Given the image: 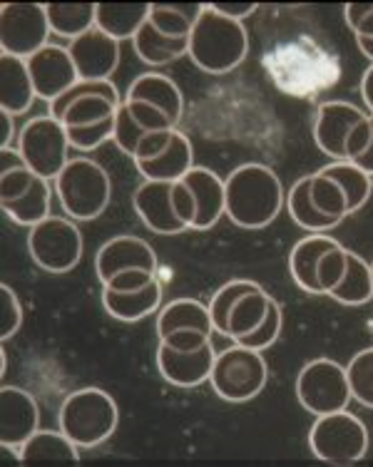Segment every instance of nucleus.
Returning a JSON list of instances; mask_svg holds the SVG:
<instances>
[{
	"mask_svg": "<svg viewBox=\"0 0 373 467\" xmlns=\"http://www.w3.org/2000/svg\"><path fill=\"white\" fill-rule=\"evenodd\" d=\"M125 98L112 80H80L50 102L47 115L57 117L67 130L70 147L92 152L115 135V119Z\"/></svg>",
	"mask_w": 373,
	"mask_h": 467,
	"instance_id": "nucleus-1",
	"label": "nucleus"
},
{
	"mask_svg": "<svg viewBox=\"0 0 373 467\" xmlns=\"http://www.w3.org/2000/svg\"><path fill=\"white\" fill-rule=\"evenodd\" d=\"M227 216L242 229H264L286 204L279 174L259 162L239 164L224 180Z\"/></svg>",
	"mask_w": 373,
	"mask_h": 467,
	"instance_id": "nucleus-2",
	"label": "nucleus"
},
{
	"mask_svg": "<svg viewBox=\"0 0 373 467\" xmlns=\"http://www.w3.org/2000/svg\"><path fill=\"white\" fill-rule=\"evenodd\" d=\"M192 63L210 75H227L244 63L249 55V36L239 20H232L204 3L190 36Z\"/></svg>",
	"mask_w": 373,
	"mask_h": 467,
	"instance_id": "nucleus-3",
	"label": "nucleus"
},
{
	"mask_svg": "<svg viewBox=\"0 0 373 467\" xmlns=\"http://www.w3.org/2000/svg\"><path fill=\"white\" fill-rule=\"evenodd\" d=\"M57 425L78 448H98L118 431L119 408L102 388H78L60 405Z\"/></svg>",
	"mask_w": 373,
	"mask_h": 467,
	"instance_id": "nucleus-4",
	"label": "nucleus"
},
{
	"mask_svg": "<svg viewBox=\"0 0 373 467\" xmlns=\"http://www.w3.org/2000/svg\"><path fill=\"white\" fill-rule=\"evenodd\" d=\"M371 115L344 99L321 102L314 122V142L334 162H354L371 144Z\"/></svg>",
	"mask_w": 373,
	"mask_h": 467,
	"instance_id": "nucleus-5",
	"label": "nucleus"
},
{
	"mask_svg": "<svg viewBox=\"0 0 373 467\" xmlns=\"http://www.w3.org/2000/svg\"><path fill=\"white\" fill-rule=\"evenodd\" d=\"M55 192L63 204V212L73 222H92L109 207L112 180L105 167L90 157H73L57 174Z\"/></svg>",
	"mask_w": 373,
	"mask_h": 467,
	"instance_id": "nucleus-6",
	"label": "nucleus"
},
{
	"mask_svg": "<svg viewBox=\"0 0 373 467\" xmlns=\"http://www.w3.org/2000/svg\"><path fill=\"white\" fill-rule=\"evenodd\" d=\"M314 458L328 465H354L368 452V428L348 410L316 415L309 431Z\"/></svg>",
	"mask_w": 373,
	"mask_h": 467,
	"instance_id": "nucleus-7",
	"label": "nucleus"
},
{
	"mask_svg": "<svg viewBox=\"0 0 373 467\" xmlns=\"http://www.w3.org/2000/svg\"><path fill=\"white\" fill-rule=\"evenodd\" d=\"M266 380H269V366L262 350L246 348L239 343L217 353L210 376L214 393L227 403L252 400L264 390Z\"/></svg>",
	"mask_w": 373,
	"mask_h": 467,
	"instance_id": "nucleus-8",
	"label": "nucleus"
},
{
	"mask_svg": "<svg viewBox=\"0 0 373 467\" xmlns=\"http://www.w3.org/2000/svg\"><path fill=\"white\" fill-rule=\"evenodd\" d=\"M16 147L27 167L43 180H57V174L73 160L67 130L53 115H37L27 119L20 130Z\"/></svg>",
	"mask_w": 373,
	"mask_h": 467,
	"instance_id": "nucleus-9",
	"label": "nucleus"
},
{
	"mask_svg": "<svg viewBox=\"0 0 373 467\" xmlns=\"http://www.w3.org/2000/svg\"><path fill=\"white\" fill-rule=\"evenodd\" d=\"M82 234L70 216H47L27 232V254L47 274H67L82 259Z\"/></svg>",
	"mask_w": 373,
	"mask_h": 467,
	"instance_id": "nucleus-10",
	"label": "nucleus"
},
{
	"mask_svg": "<svg viewBox=\"0 0 373 467\" xmlns=\"http://www.w3.org/2000/svg\"><path fill=\"white\" fill-rule=\"evenodd\" d=\"M296 398L311 415H326L347 410L351 403L347 366L331 358L309 360L296 376Z\"/></svg>",
	"mask_w": 373,
	"mask_h": 467,
	"instance_id": "nucleus-11",
	"label": "nucleus"
},
{
	"mask_svg": "<svg viewBox=\"0 0 373 467\" xmlns=\"http://www.w3.org/2000/svg\"><path fill=\"white\" fill-rule=\"evenodd\" d=\"M50 23L46 3H3L0 5V50L16 57H33L47 46Z\"/></svg>",
	"mask_w": 373,
	"mask_h": 467,
	"instance_id": "nucleus-12",
	"label": "nucleus"
},
{
	"mask_svg": "<svg viewBox=\"0 0 373 467\" xmlns=\"http://www.w3.org/2000/svg\"><path fill=\"white\" fill-rule=\"evenodd\" d=\"M40 431V405L36 396L18 386L0 388V442L5 450L23 448V442Z\"/></svg>",
	"mask_w": 373,
	"mask_h": 467,
	"instance_id": "nucleus-13",
	"label": "nucleus"
},
{
	"mask_svg": "<svg viewBox=\"0 0 373 467\" xmlns=\"http://www.w3.org/2000/svg\"><path fill=\"white\" fill-rule=\"evenodd\" d=\"M132 207L150 232L162 234V236L190 232V226L180 219L174 207V182L145 180L132 194Z\"/></svg>",
	"mask_w": 373,
	"mask_h": 467,
	"instance_id": "nucleus-14",
	"label": "nucleus"
},
{
	"mask_svg": "<svg viewBox=\"0 0 373 467\" xmlns=\"http://www.w3.org/2000/svg\"><path fill=\"white\" fill-rule=\"evenodd\" d=\"M130 269H145L157 274L155 249L135 234L112 236L95 254V274H98L102 286L115 279L118 274Z\"/></svg>",
	"mask_w": 373,
	"mask_h": 467,
	"instance_id": "nucleus-15",
	"label": "nucleus"
},
{
	"mask_svg": "<svg viewBox=\"0 0 373 467\" xmlns=\"http://www.w3.org/2000/svg\"><path fill=\"white\" fill-rule=\"evenodd\" d=\"M214 360H217V353H214L212 343L194 350H180L160 341L155 353L160 376L177 388H197L207 383L212 368H214Z\"/></svg>",
	"mask_w": 373,
	"mask_h": 467,
	"instance_id": "nucleus-16",
	"label": "nucleus"
},
{
	"mask_svg": "<svg viewBox=\"0 0 373 467\" xmlns=\"http://www.w3.org/2000/svg\"><path fill=\"white\" fill-rule=\"evenodd\" d=\"M27 70L36 85V95L46 99L47 105L80 82V75L67 47L60 46H46L33 57H27Z\"/></svg>",
	"mask_w": 373,
	"mask_h": 467,
	"instance_id": "nucleus-17",
	"label": "nucleus"
},
{
	"mask_svg": "<svg viewBox=\"0 0 373 467\" xmlns=\"http://www.w3.org/2000/svg\"><path fill=\"white\" fill-rule=\"evenodd\" d=\"M67 53L73 57L80 80H109L119 65V43L98 27L70 40Z\"/></svg>",
	"mask_w": 373,
	"mask_h": 467,
	"instance_id": "nucleus-18",
	"label": "nucleus"
},
{
	"mask_svg": "<svg viewBox=\"0 0 373 467\" xmlns=\"http://www.w3.org/2000/svg\"><path fill=\"white\" fill-rule=\"evenodd\" d=\"M184 187L190 189L194 202V222L192 232H207L217 224L222 216L227 214V194H224V180L210 167H192L182 180Z\"/></svg>",
	"mask_w": 373,
	"mask_h": 467,
	"instance_id": "nucleus-19",
	"label": "nucleus"
},
{
	"mask_svg": "<svg viewBox=\"0 0 373 467\" xmlns=\"http://www.w3.org/2000/svg\"><path fill=\"white\" fill-rule=\"evenodd\" d=\"M125 99H142V102L155 105L157 109H162L164 115L170 117V122L174 127L180 125V119L184 115V98L180 85L170 75H162V72L137 75L135 80L130 82Z\"/></svg>",
	"mask_w": 373,
	"mask_h": 467,
	"instance_id": "nucleus-20",
	"label": "nucleus"
},
{
	"mask_svg": "<svg viewBox=\"0 0 373 467\" xmlns=\"http://www.w3.org/2000/svg\"><path fill=\"white\" fill-rule=\"evenodd\" d=\"M36 98V85L27 70L26 57L0 55V108L3 112H10L13 117L26 115Z\"/></svg>",
	"mask_w": 373,
	"mask_h": 467,
	"instance_id": "nucleus-21",
	"label": "nucleus"
},
{
	"mask_svg": "<svg viewBox=\"0 0 373 467\" xmlns=\"http://www.w3.org/2000/svg\"><path fill=\"white\" fill-rule=\"evenodd\" d=\"M162 304V284L155 279L150 286L137 288V291H115V288L102 286V306L115 321L122 324H135L147 316L160 311Z\"/></svg>",
	"mask_w": 373,
	"mask_h": 467,
	"instance_id": "nucleus-22",
	"label": "nucleus"
},
{
	"mask_svg": "<svg viewBox=\"0 0 373 467\" xmlns=\"http://www.w3.org/2000/svg\"><path fill=\"white\" fill-rule=\"evenodd\" d=\"M135 167L150 182H180L194 167V150H192L190 137L174 130L172 140L162 152L150 160H140Z\"/></svg>",
	"mask_w": 373,
	"mask_h": 467,
	"instance_id": "nucleus-23",
	"label": "nucleus"
},
{
	"mask_svg": "<svg viewBox=\"0 0 373 467\" xmlns=\"http://www.w3.org/2000/svg\"><path fill=\"white\" fill-rule=\"evenodd\" d=\"M341 244L328 236V234H309L299 242L294 244L292 254H289V271H292L294 284L306 291V294H314V296H321L319 281H316V266H319L321 256L331 249H337Z\"/></svg>",
	"mask_w": 373,
	"mask_h": 467,
	"instance_id": "nucleus-24",
	"label": "nucleus"
},
{
	"mask_svg": "<svg viewBox=\"0 0 373 467\" xmlns=\"http://www.w3.org/2000/svg\"><path fill=\"white\" fill-rule=\"evenodd\" d=\"M152 3H98L95 27L115 40H132L147 23Z\"/></svg>",
	"mask_w": 373,
	"mask_h": 467,
	"instance_id": "nucleus-25",
	"label": "nucleus"
},
{
	"mask_svg": "<svg viewBox=\"0 0 373 467\" xmlns=\"http://www.w3.org/2000/svg\"><path fill=\"white\" fill-rule=\"evenodd\" d=\"M18 460L23 465L33 462H78L80 448L75 445L63 431H37L30 435L23 448L18 450Z\"/></svg>",
	"mask_w": 373,
	"mask_h": 467,
	"instance_id": "nucleus-26",
	"label": "nucleus"
},
{
	"mask_svg": "<svg viewBox=\"0 0 373 467\" xmlns=\"http://www.w3.org/2000/svg\"><path fill=\"white\" fill-rule=\"evenodd\" d=\"M272 298V294H266L259 284L254 288H249L246 294H242L237 298V304L232 306V311H229L227 333L224 336L237 343L244 336H249V333H254L259 326L264 324Z\"/></svg>",
	"mask_w": 373,
	"mask_h": 467,
	"instance_id": "nucleus-27",
	"label": "nucleus"
},
{
	"mask_svg": "<svg viewBox=\"0 0 373 467\" xmlns=\"http://www.w3.org/2000/svg\"><path fill=\"white\" fill-rule=\"evenodd\" d=\"M180 328H200L204 333H217L212 324L210 306H204L197 298H177L172 304L160 308L157 314V338H164Z\"/></svg>",
	"mask_w": 373,
	"mask_h": 467,
	"instance_id": "nucleus-28",
	"label": "nucleus"
},
{
	"mask_svg": "<svg viewBox=\"0 0 373 467\" xmlns=\"http://www.w3.org/2000/svg\"><path fill=\"white\" fill-rule=\"evenodd\" d=\"M50 202H53L50 180L36 177L33 184H30L18 199L0 202V207H3V212H5L18 226L33 229V226L40 224V222H46L47 216H50Z\"/></svg>",
	"mask_w": 373,
	"mask_h": 467,
	"instance_id": "nucleus-29",
	"label": "nucleus"
},
{
	"mask_svg": "<svg viewBox=\"0 0 373 467\" xmlns=\"http://www.w3.org/2000/svg\"><path fill=\"white\" fill-rule=\"evenodd\" d=\"M286 209H289L294 224L306 229L309 234H326L341 224L334 216L321 214L316 204L311 202V174L299 177L286 192Z\"/></svg>",
	"mask_w": 373,
	"mask_h": 467,
	"instance_id": "nucleus-30",
	"label": "nucleus"
},
{
	"mask_svg": "<svg viewBox=\"0 0 373 467\" xmlns=\"http://www.w3.org/2000/svg\"><path fill=\"white\" fill-rule=\"evenodd\" d=\"M328 296L344 306H364L373 298V266L361 256L348 249L347 271L338 281V286Z\"/></svg>",
	"mask_w": 373,
	"mask_h": 467,
	"instance_id": "nucleus-31",
	"label": "nucleus"
},
{
	"mask_svg": "<svg viewBox=\"0 0 373 467\" xmlns=\"http://www.w3.org/2000/svg\"><path fill=\"white\" fill-rule=\"evenodd\" d=\"M50 33L67 40L90 33L98 18V3H46Z\"/></svg>",
	"mask_w": 373,
	"mask_h": 467,
	"instance_id": "nucleus-32",
	"label": "nucleus"
},
{
	"mask_svg": "<svg viewBox=\"0 0 373 467\" xmlns=\"http://www.w3.org/2000/svg\"><path fill=\"white\" fill-rule=\"evenodd\" d=\"M202 5H187V3H152L147 23L155 27L157 33L172 40H190L194 20L200 18Z\"/></svg>",
	"mask_w": 373,
	"mask_h": 467,
	"instance_id": "nucleus-33",
	"label": "nucleus"
},
{
	"mask_svg": "<svg viewBox=\"0 0 373 467\" xmlns=\"http://www.w3.org/2000/svg\"><path fill=\"white\" fill-rule=\"evenodd\" d=\"M132 47L135 55L147 65H170L177 57L190 53V40H172V37H164L162 33H157L155 27L145 23L140 27V33L132 37Z\"/></svg>",
	"mask_w": 373,
	"mask_h": 467,
	"instance_id": "nucleus-34",
	"label": "nucleus"
},
{
	"mask_svg": "<svg viewBox=\"0 0 373 467\" xmlns=\"http://www.w3.org/2000/svg\"><path fill=\"white\" fill-rule=\"evenodd\" d=\"M324 174L334 177V180L344 187L348 197V212L356 214L358 209L366 207V202L371 199V189H373V177L366 174L361 167H356L354 162H331L326 167H321Z\"/></svg>",
	"mask_w": 373,
	"mask_h": 467,
	"instance_id": "nucleus-35",
	"label": "nucleus"
},
{
	"mask_svg": "<svg viewBox=\"0 0 373 467\" xmlns=\"http://www.w3.org/2000/svg\"><path fill=\"white\" fill-rule=\"evenodd\" d=\"M311 202L316 204L321 214L334 216L338 222H344L351 212H348V197L344 187L338 184L334 177H328L324 171L311 174Z\"/></svg>",
	"mask_w": 373,
	"mask_h": 467,
	"instance_id": "nucleus-36",
	"label": "nucleus"
},
{
	"mask_svg": "<svg viewBox=\"0 0 373 467\" xmlns=\"http://www.w3.org/2000/svg\"><path fill=\"white\" fill-rule=\"evenodd\" d=\"M351 398L373 410V346L356 353L347 366Z\"/></svg>",
	"mask_w": 373,
	"mask_h": 467,
	"instance_id": "nucleus-37",
	"label": "nucleus"
},
{
	"mask_svg": "<svg viewBox=\"0 0 373 467\" xmlns=\"http://www.w3.org/2000/svg\"><path fill=\"white\" fill-rule=\"evenodd\" d=\"M254 286H256L254 281L234 279L212 294L210 314H212V324H214V331L222 333V336L227 333V318H229V311H232V306L237 304V298L242 296V294H246L249 288H254Z\"/></svg>",
	"mask_w": 373,
	"mask_h": 467,
	"instance_id": "nucleus-38",
	"label": "nucleus"
},
{
	"mask_svg": "<svg viewBox=\"0 0 373 467\" xmlns=\"http://www.w3.org/2000/svg\"><path fill=\"white\" fill-rule=\"evenodd\" d=\"M282 328H284L282 306H279V301H276V298H272V304H269V314H266L264 324L259 326L254 333L244 336V338L237 343L239 346H246V348L266 350L269 346H274V343H276V338H279Z\"/></svg>",
	"mask_w": 373,
	"mask_h": 467,
	"instance_id": "nucleus-39",
	"label": "nucleus"
},
{
	"mask_svg": "<svg viewBox=\"0 0 373 467\" xmlns=\"http://www.w3.org/2000/svg\"><path fill=\"white\" fill-rule=\"evenodd\" d=\"M347 259L348 249H344V246H337V249H331V252L321 256L319 266H316V281H319L321 296H328L338 286V281L347 271Z\"/></svg>",
	"mask_w": 373,
	"mask_h": 467,
	"instance_id": "nucleus-40",
	"label": "nucleus"
},
{
	"mask_svg": "<svg viewBox=\"0 0 373 467\" xmlns=\"http://www.w3.org/2000/svg\"><path fill=\"white\" fill-rule=\"evenodd\" d=\"M145 135H147V130H142V127L137 125L135 119H132V115L128 112V108L122 105V108L118 109V119H115V135H112V140H115V144H118L119 152L128 154V157H132V160H135L137 147H140V142H142V137Z\"/></svg>",
	"mask_w": 373,
	"mask_h": 467,
	"instance_id": "nucleus-41",
	"label": "nucleus"
},
{
	"mask_svg": "<svg viewBox=\"0 0 373 467\" xmlns=\"http://www.w3.org/2000/svg\"><path fill=\"white\" fill-rule=\"evenodd\" d=\"M0 311H3V316H0V338L8 341L23 326V304H20L18 294L8 284L0 286Z\"/></svg>",
	"mask_w": 373,
	"mask_h": 467,
	"instance_id": "nucleus-42",
	"label": "nucleus"
},
{
	"mask_svg": "<svg viewBox=\"0 0 373 467\" xmlns=\"http://www.w3.org/2000/svg\"><path fill=\"white\" fill-rule=\"evenodd\" d=\"M128 112L132 115L137 125L147 130V132H160V130H177V127L170 122V117L164 115L162 109H157L155 105H150V102H142V99H125L122 102Z\"/></svg>",
	"mask_w": 373,
	"mask_h": 467,
	"instance_id": "nucleus-43",
	"label": "nucleus"
},
{
	"mask_svg": "<svg viewBox=\"0 0 373 467\" xmlns=\"http://www.w3.org/2000/svg\"><path fill=\"white\" fill-rule=\"evenodd\" d=\"M37 174L27 164L16 167V170L0 171V202H10V199H18L26 192Z\"/></svg>",
	"mask_w": 373,
	"mask_h": 467,
	"instance_id": "nucleus-44",
	"label": "nucleus"
},
{
	"mask_svg": "<svg viewBox=\"0 0 373 467\" xmlns=\"http://www.w3.org/2000/svg\"><path fill=\"white\" fill-rule=\"evenodd\" d=\"M344 18L354 37H373V3H348Z\"/></svg>",
	"mask_w": 373,
	"mask_h": 467,
	"instance_id": "nucleus-45",
	"label": "nucleus"
},
{
	"mask_svg": "<svg viewBox=\"0 0 373 467\" xmlns=\"http://www.w3.org/2000/svg\"><path fill=\"white\" fill-rule=\"evenodd\" d=\"M160 341L167 343V346H172V348L194 350L212 343V333H204L200 331V328H180V331H174L170 333V336L160 338Z\"/></svg>",
	"mask_w": 373,
	"mask_h": 467,
	"instance_id": "nucleus-46",
	"label": "nucleus"
},
{
	"mask_svg": "<svg viewBox=\"0 0 373 467\" xmlns=\"http://www.w3.org/2000/svg\"><path fill=\"white\" fill-rule=\"evenodd\" d=\"M157 279L155 271H145V269H130L118 274L115 279L108 281L105 286L115 288V291H137V288L150 286L152 281Z\"/></svg>",
	"mask_w": 373,
	"mask_h": 467,
	"instance_id": "nucleus-47",
	"label": "nucleus"
},
{
	"mask_svg": "<svg viewBox=\"0 0 373 467\" xmlns=\"http://www.w3.org/2000/svg\"><path fill=\"white\" fill-rule=\"evenodd\" d=\"M174 130H160V132H147L145 137H142V142H140V147H137V154H135V162H140V160H150V157H155V154H160L170 144V140H172Z\"/></svg>",
	"mask_w": 373,
	"mask_h": 467,
	"instance_id": "nucleus-48",
	"label": "nucleus"
},
{
	"mask_svg": "<svg viewBox=\"0 0 373 467\" xmlns=\"http://www.w3.org/2000/svg\"><path fill=\"white\" fill-rule=\"evenodd\" d=\"M210 5L214 10H219L222 16H227V18L232 20H239V23L244 18H249V16H254L256 8H259L256 3H210Z\"/></svg>",
	"mask_w": 373,
	"mask_h": 467,
	"instance_id": "nucleus-49",
	"label": "nucleus"
},
{
	"mask_svg": "<svg viewBox=\"0 0 373 467\" xmlns=\"http://www.w3.org/2000/svg\"><path fill=\"white\" fill-rule=\"evenodd\" d=\"M16 117L10 115V112H3L0 109V150H10L13 142H16V122H13Z\"/></svg>",
	"mask_w": 373,
	"mask_h": 467,
	"instance_id": "nucleus-50",
	"label": "nucleus"
},
{
	"mask_svg": "<svg viewBox=\"0 0 373 467\" xmlns=\"http://www.w3.org/2000/svg\"><path fill=\"white\" fill-rule=\"evenodd\" d=\"M361 98H364L366 108L373 115V65H368V70L361 78Z\"/></svg>",
	"mask_w": 373,
	"mask_h": 467,
	"instance_id": "nucleus-51",
	"label": "nucleus"
},
{
	"mask_svg": "<svg viewBox=\"0 0 373 467\" xmlns=\"http://www.w3.org/2000/svg\"><path fill=\"white\" fill-rule=\"evenodd\" d=\"M371 132H373V115H371ZM354 164L356 167H361L366 174H371L373 177V135H371V144H368V150H366L361 157H356Z\"/></svg>",
	"mask_w": 373,
	"mask_h": 467,
	"instance_id": "nucleus-52",
	"label": "nucleus"
},
{
	"mask_svg": "<svg viewBox=\"0 0 373 467\" xmlns=\"http://www.w3.org/2000/svg\"><path fill=\"white\" fill-rule=\"evenodd\" d=\"M356 46H358V50H361L373 65V37H356Z\"/></svg>",
	"mask_w": 373,
	"mask_h": 467,
	"instance_id": "nucleus-53",
	"label": "nucleus"
},
{
	"mask_svg": "<svg viewBox=\"0 0 373 467\" xmlns=\"http://www.w3.org/2000/svg\"><path fill=\"white\" fill-rule=\"evenodd\" d=\"M5 370H8V356H5V350H0V378L5 376Z\"/></svg>",
	"mask_w": 373,
	"mask_h": 467,
	"instance_id": "nucleus-54",
	"label": "nucleus"
},
{
	"mask_svg": "<svg viewBox=\"0 0 373 467\" xmlns=\"http://www.w3.org/2000/svg\"><path fill=\"white\" fill-rule=\"evenodd\" d=\"M371 266H373V264H371Z\"/></svg>",
	"mask_w": 373,
	"mask_h": 467,
	"instance_id": "nucleus-55",
	"label": "nucleus"
}]
</instances>
